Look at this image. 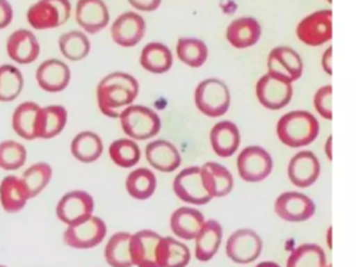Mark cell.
<instances>
[{"label": "cell", "instance_id": "cell-1", "mask_svg": "<svg viewBox=\"0 0 356 267\" xmlns=\"http://www.w3.org/2000/svg\"><path fill=\"white\" fill-rule=\"evenodd\" d=\"M139 93V82L128 72L114 71L100 79L96 86V103L100 113L118 118L121 111L134 104Z\"/></svg>", "mask_w": 356, "mask_h": 267}, {"label": "cell", "instance_id": "cell-2", "mask_svg": "<svg viewBox=\"0 0 356 267\" xmlns=\"http://www.w3.org/2000/svg\"><path fill=\"white\" fill-rule=\"evenodd\" d=\"M320 132L317 118L305 110L288 111L277 122V136L288 147H302L316 140Z\"/></svg>", "mask_w": 356, "mask_h": 267}, {"label": "cell", "instance_id": "cell-3", "mask_svg": "<svg viewBox=\"0 0 356 267\" xmlns=\"http://www.w3.org/2000/svg\"><path fill=\"white\" fill-rule=\"evenodd\" d=\"M118 120L127 138L134 140H147L156 136L161 129L159 114L153 108L142 104H131L125 107Z\"/></svg>", "mask_w": 356, "mask_h": 267}, {"label": "cell", "instance_id": "cell-4", "mask_svg": "<svg viewBox=\"0 0 356 267\" xmlns=\"http://www.w3.org/2000/svg\"><path fill=\"white\" fill-rule=\"evenodd\" d=\"M197 110L211 118L224 115L231 104V93L227 83L218 78H207L197 83L193 93Z\"/></svg>", "mask_w": 356, "mask_h": 267}, {"label": "cell", "instance_id": "cell-5", "mask_svg": "<svg viewBox=\"0 0 356 267\" xmlns=\"http://www.w3.org/2000/svg\"><path fill=\"white\" fill-rule=\"evenodd\" d=\"M71 15L70 0H38L26 11L28 24L38 31L64 25Z\"/></svg>", "mask_w": 356, "mask_h": 267}, {"label": "cell", "instance_id": "cell-6", "mask_svg": "<svg viewBox=\"0 0 356 267\" xmlns=\"http://www.w3.org/2000/svg\"><path fill=\"white\" fill-rule=\"evenodd\" d=\"M93 196L83 189L65 192L56 204V216L67 227L79 224L93 216Z\"/></svg>", "mask_w": 356, "mask_h": 267}, {"label": "cell", "instance_id": "cell-7", "mask_svg": "<svg viewBox=\"0 0 356 267\" xmlns=\"http://www.w3.org/2000/svg\"><path fill=\"white\" fill-rule=\"evenodd\" d=\"M236 170L245 182H260L271 174L273 159L261 146H246L236 157Z\"/></svg>", "mask_w": 356, "mask_h": 267}, {"label": "cell", "instance_id": "cell-8", "mask_svg": "<svg viewBox=\"0 0 356 267\" xmlns=\"http://www.w3.org/2000/svg\"><path fill=\"white\" fill-rule=\"evenodd\" d=\"M106 234V222L100 217L92 216L79 224L68 225L63 234V242L72 249H92L104 241Z\"/></svg>", "mask_w": 356, "mask_h": 267}, {"label": "cell", "instance_id": "cell-9", "mask_svg": "<svg viewBox=\"0 0 356 267\" xmlns=\"http://www.w3.org/2000/svg\"><path fill=\"white\" fill-rule=\"evenodd\" d=\"M303 61L296 50L289 46L274 47L267 57V74L293 83L302 76Z\"/></svg>", "mask_w": 356, "mask_h": 267}, {"label": "cell", "instance_id": "cell-10", "mask_svg": "<svg viewBox=\"0 0 356 267\" xmlns=\"http://www.w3.org/2000/svg\"><path fill=\"white\" fill-rule=\"evenodd\" d=\"M172 191L178 199L195 206L207 204L213 199L203 185L200 167L197 165H189L181 170L174 178Z\"/></svg>", "mask_w": 356, "mask_h": 267}, {"label": "cell", "instance_id": "cell-11", "mask_svg": "<svg viewBox=\"0 0 356 267\" xmlns=\"http://www.w3.org/2000/svg\"><path fill=\"white\" fill-rule=\"evenodd\" d=\"M296 36L307 46L330 42L332 38V11L320 10L302 18L296 26Z\"/></svg>", "mask_w": 356, "mask_h": 267}, {"label": "cell", "instance_id": "cell-12", "mask_svg": "<svg viewBox=\"0 0 356 267\" xmlns=\"http://www.w3.org/2000/svg\"><path fill=\"white\" fill-rule=\"evenodd\" d=\"M263 250V241L259 234L250 228L234 231L225 243L227 256L238 264L254 261Z\"/></svg>", "mask_w": 356, "mask_h": 267}, {"label": "cell", "instance_id": "cell-13", "mask_svg": "<svg viewBox=\"0 0 356 267\" xmlns=\"http://www.w3.org/2000/svg\"><path fill=\"white\" fill-rule=\"evenodd\" d=\"M274 211L288 222H302L313 217L314 202L305 193L296 191L282 192L274 202Z\"/></svg>", "mask_w": 356, "mask_h": 267}, {"label": "cell", "instance_id": "cell-14", "mask_svg": "<svg viewBox=\"0 0 356 267\" xmlns=\"http://www.w3.org/2000/svg\"><path fill=\"white\" fill-rule=\"evenodd\" d=\"M292 83L264 74L256 82V96L259 103L268 110H281L292 99Z\"/></svg>", "mask_w": 356, "mask_h": 267}, {"label": "cell", "instance_id": "cell-15", "mask_svg": "<svg viewBox=\"0 0 356 267\" xmlns=\"http://www.w3.org/2000/svg\"><path fill=\"white\" fill-rule=\"evenodd\" d=\"M146 32V22L143 17L135 11H125L120 14L111 24V39L121 47H134L138 44Z\"/></svg>", "mask_w": 356, "mask_h": 267}, {"label": "cell", "instance_id": "cell-16", "mask_svg": "<svg viewBox=\"0 0 356 267\" xmlns=\"http://www.w3.org/2000/svg\"><path fill=\"white\" fill-rule=\"evenodd\" d=\"M38 86L47 93H60L71 81V70L60 58H47L39 64L35 72Z\"/></svg>", "mask_w": 356, "mask_h": 267}, {"label": "cell", "instance_id": "cell-17", "mask_svg": "<svg viewBox=\"0 0 356 267\" xmlns=\"http://www.w3.org/2000/svg\"><path fill=\"white\" fill-rule=\"evenodd\" d=\"M7 56L17 64H31L40 54V44L31 29H15L6 42Z\"/></svg>", "mask_w": 356, "mask_h": 267}, {"label": "cell", "instance_id": "cell-18", "mask_svg": "<svg viewBox=\"0 0 356 267\" xmlns=\"http://www.w3.org/2000/svg\"><path fill=\"white\" fill-rule=\"evenodd\" d=\"M75 21L85 33L95 35L110 22V13L103 0H78Z\"/></svg>", "mask_w": 356, "mask_h": 267}, {"label": "cell", "instance_id": "cell-19", "mask_svg": "<svg viewBox=\"0 0 356 267\" xmlns=\"http://www.w3.org/2000/svg\"><path fill=\"white\" fill-rule=\"evenodd\" d=\"M320 177V161L310 150L298 152L288 163V178L296 188H307Z\"/></svg>", "mask_w": 356, "mask_h": 267}, {"label": "cell", "instance_id": "cell-20", "mask_svg": "<svg viewBox=\"0 0 356 267\" xmlns=\"http://www.w3.org/2000/svg\"><path fill=\"white\" fill-rule=\"evenodd\" d=\"M161 235L152 229H140L131 234L129 252L135 267H159L156 250Z\"/></svg>", "mask_w": 356, "mask_h": 267}, {"label": "cell", "instance_id": "cell-21", "mask_svg": "<svg viewBox=\"0 0 356 267\" xmlns=\"http://www.w3.org/2000/svg\"><path fill=\"white\" fill-rule=\"evenodd\" d=\"M146 161L157 171L172 172L181 165V154L174 143L165 139H156L145 147Z\"/></svg>", "mask_w": 356, "mask_h": 267}, {"label": "cell", "instance_id": "cell-22", "mask_svg": "<svg viewBox=\"0 0 356 267\" xmlns=\"http://www.w3.org/2000/svg\"><path fill=\"white\" fill-rule=\"evenodd\" d=\"M200 174L203 185L211 197H222L231 193L234 188V177L222 164L207 161L200 165Z\"/></svg>", "mask_w": 356, "mask_h": 267}, {"label": "cell", "instance_id": "cell-23", "mask_svg": "<svg viewBox=\"0 0 356 267\" xmlns=\"http://www.w3.org/2000/svg\"><path fill=\"white\" fill-rule=\"evenodd\" d=\"M261 25L253 17H241L234 19L225 29L228 43L235 49H246L259 42Z\"/></svg>", "mask_w": 356, "mask_h": 267}, {"label": "cell", "instance_id": "cell-24", "mask_svg": "<svg viewBox=\"0 0 356 267\" xmlns=\"http://www.w3.org/2000/svg\"><path fill=\"white\" fill-rule=\"evenodd\" d=\"M210 145L220 157H229L236 153L241 145V132L236 124L222 120L213 125L210 131Z\"/></svg>", "mask_w": 356, "mask_h": 267}, {"label": "cell", "instance_id": "cell-25", "mask_svg": "<svg viewBox=\"0 0 356 267\" xmlns=\"http://www.w3.org/2000/svg\"><path fill=\"white\" fill-rule=\"evenodd\" d=\"M68 121L67 108L61 104H49L42 107L38 113L36 139H53L58 136Z\"/></svg>", "mask_w": 356, "mask_h": 267}, {"label": "cell", "instance_id": "cell-26", "mask_svg": "<svg viewBox=\"0 0 356 267\" xmlns=\"http://www.w3.org/2000/svg\"><path fill=\"white\" fill-rule=\"evenodd\" d=\"M31 199L29 191L18 175H6L0 182V204L6 213L21 211Z\"/></svg>", "mask_w": 356, "mask_h": 267}, {"label": "cell", "instance_id": "cell-27", "mask_svg": "<svg viewBox=\"0 0 356 267\" xmlns=\"http://www.w3.org/2000/svg\"><path fill=\"white\" fill-rule=\"evenodd\" d=\"M204 216L195 207H178L170 217V228L172 234L181 239L192 241L204 224Z\"/></svg>", "mask_w": 356, "mask_h": 267}, {"label": "cell", "instance_id": "cell-28", "mask_svg": "<svg viewBox=\"0 0 356 267\" xmlns=\"http://www.w3.org/2000/svg\"><path fill=\"white\" fill-rule=\"evenodd\" d=\"M222 241V227L217 220H206L195 238V257L200 261L211 260Z\"/></svg>", "mask_w": 356, "mask_h": 267}, {"label": "cell", "instance_id": "cell-29", "mask_svg": "<svg viewBox=\"0 0 356 267\" xmlns=\"http://www.w3.org/2000/svg\"><path fill=\"white\" fill-rule=\"evenodd\" d=\"M159 267H186L191 261V250L172 236H161L156 250Z\"/></svg>", "mask_w": 356, "mask_h": 267}, {"label": "cell", "instance_id": "cell-30", "mask_svg": "<svg viewBox=\"0 0 356 267\" xmlns=\"http://www.w3.org/2000/svg\"><path fill=\"white\" fill-rule=\"evenodd\" d=\"M103 139L93 131L78 132L71 143L70 150L75 160L81 163H95L103 154Z\"/></svg>", "mask_w": 356, "mask_h": 267}, {"label": "cell", "instance_id": "cell-31", "mask_svg": "<svg viewBox=\"0 0 356 267\" xmlns=\"http://www.w3.org/2000/svg\"><path fill=\"white\" fill-rule=\"evenodd\" d=\"M139 63L143 70L152 74H164L171 70L174 58L168 46L161 42H149L140 51Z\"/></svg>", "mask_w": 356, "mask_h": 267}, {"label": "cell", "instance_id": "cell-32", "mask_svg": "<svg viewBox=\"0 0 356 267\" xmlns=\"http://www.w3.org/2000/svg\"><path fill=\"white\" fill-rule=\"evenodd\" d=\"M40 106L35 102L19 103L11 115L13 131L25 140L36 139V122Z\"/></svg>", "mask_w": 356, "mask_h": 267}, {"label": "cell", "instance_id": "cell-33", "mask_svg": "<svg viewBox=\"0 0 356 267\" xmlns=\"http://www.w3.org/2000/svg\"><path fill=\"white\" fill-rule=\"evenodd\" d=\"M157 188V178L150 168H134L125 178L127 193L136 200H146L153 196Z\"/></svg>", "mask_w": 356, "mask_h": 267}, {"label": "cell", "instance_id": "cell-34", "mask_svg": "<svg viewBox=\"0 0 356 267\" xmlns=\"http://www.w3.org/2000/svg\"><path fill=\"white\" fill-rule=\"evenodd\" d=\"M131 234L120 231L113 234L104 246V260L110 267H132L129 252Z\"/></svg>", "mask_w": 356, "mask_h": 267}, {"label": "cell", "instance_id": "cell-35", "mask_svg": "<svg viewBox=\"0 0 356 267\" xmlns=\"http://www.w3.org/2000/svg\"><path fill=\"white\" fill-rule=\"evenodd\" d=\"M60 53L70 61H81L90 51V40L82 31H68L58 38Z\"/></svg>", "mask_w": 356, "mask_h": 267}, {"label": "cell", "instance_id": "cell-36", "mask_svg": "<svg viewBox=\"0 0 356 267\" xmlns=\"http://www.w3.org/2000/svg\"><path fill=\"white\" fill-rule=\"evenodd\" d=\"M108 156L117 167L131 168L139 163L142 152L136 140L131 138H118L110 143Z\"/></svg>", "mask_w": 356, "mask_h": 267}, {"label": "cell", "instance_id": "cell-37", "mask_svg": "<svg viewBox=\"0 0 356 267\" xmlns=\"http://www.w3.org/2000/svg\"><path fill=\"white\" fill-rule=\"evenodd\" d=\"M175 51L178 58L192 68L202 67L209 57V49L206 43L196 38H179Z\"/></svg>", "mask_w": 356, "mask_h": 267}, {"label": "cell", "instance_id": "cell-38", "mask_svg": "<svg viewBox=\"0 0 356 267\" xmlns=\"http://www.w3.org/2000/svg\"><path fill=\"white\" fill-rule=\"evenodd\" d=\"M24 75L21 70L13 64L0 65V102L10 103L15 100L24 89Z\"/></svg>", "mask_w": 356, "mask_h": 267}, {"label": "cell", "instance_id": "cell-39", "mask_svg": "<svg viewBox=\"0 0 356 267\" xmlns=\"http://www.w3.org/2000/svg\"><path fill=\"white\" fill-rule=\"evenodd\" d=\"M325 253L316 243L299 245L291 252L286 260V267H325Z\"/></svg>", "mask_w": 356, "mask_h": 267}, {"label": "cell", "instance_id": "cell-40", "mask_svg": "<svg viewBox=\"0 0 356 267\" xmlns=\"http://www.w3.org/2000/svg\"><path fill=\"white\" fill-rule=\"evenodd\" d=\"M51 177H53V168L46 161L33 163L21 175L22 181L25 182V185L29 191L31 199L36 197L46 189V186L51 181Z\"/></svg>", "mask_w": 356, "mask_h": 267}, {"label": "cell", "instance_id": "cell-41", "mask_svg": "<svg viewBox=\"0 0 356 267\" xmlns=\"http://www.w3.org/2000/svg\"><path fill=\"white\" fill-rule=\"evenodd\" d=\"M28 157L26 147L13 139L0 142V170L17 171L25 165Z\"/></svg>", "mask_w": 356, "mask_h": 267}, {"label": "cell", "instance_id": "cell-42", "mask_svg": "<svg viewBox=\"0 0 356 267\" xmlns=\"http://www.w3.org/2000/svg\"><path fill=\"white\" fill-rule=\"evenodd\" d=\"M313 106L316 111L325 120H332V86L324 85L316 90L313 97Z\"/></svg>", "mask_w": 356, "mask_h": 267}, {"label": "cell", "instance_id": "cell-43", "mask_svg": "<svg viewBox=\"0 0 356 267\" xmlns=\"http://www.w3.org/2000/svg\"><path fill=\"white\" fill-rule=\"evenodd\" d=\"M14 18V10L8 0H0V29L7 28Z\"/></svg>", "mask_w": 356, "mask_h": 267}, {"label": "cell", "instance_id": "cell-44", "mask_svg": "<svg viewBox=\"0 0 356 267\" xmlns=\"http://www.w3.org/2000/svg\"><path fill=\"white\" fill-rule=\"evenodd\" d=\"M128 3L139 11H154L161 4V0H128Z\"/></svg>", "mask_w": 356, "mask_h": 267}, {"label": "cell", "instance_id": "cell-45", "mask_svg": "<svg viewBox=\"0 0 356 267\" xmlns=\"http://www.w3.org/2000/svg\"><path fill=\"white\" fill-rule=\"evenodd\" d=\"M321 65H323V70L328 74V75H332V47L330 46L324 53H323V57H321Z\"/></svg>", "mask_w": 356, "mask_h": 267}, {"label": "cell", "instance_id": "cell-46", "mask_svg": "<svg viewBox=\"0 0 356 267\" xmlns=\"http://www.w3.org/2000/svg\"><path fill=\"white\" fill-rule=\"evenodd\" d=\"M331 142H332V136H328L327 142H325V154L328 157V160H332V152H331Z\"/></svg>", "mask_w": 356, "mask_h": 267}, {"label": "cell", "instance_id": "cell-47", "mask_svg": "<svg viewBox=\"0 0 356 267\" xmlns=\"http://www.w3.org/2000/svg\"><path fill=\"white\" fill-rule=\"evenodd\" d=\"M256 267H281V266L277 264L275 261H261Z\"/></svg>", "mask_w": 356, "mask_h": 267}, {"label": "cell", "instance_id": "cell-48", "mask_svg": "<svg viewBox=\"0 0 356 267\" xmlns=\"http://www.w3.org/2000/svg\"><path fill=\"white\" fill-rule=\"evenodd\" d=\"M325 267H332V264H325Z\"/></svg>", "mask_w": 356, "mask_h": 267}, {"label": "cell", "instance_id": "cell-49", "mask_svg": "<svg viewBox=\"0 0 356 267\" xmlns=\"http://www.w3.org/2000/svg\"><path fill=\"white\" fill-rule=\"evenodd\" d=\"M0 267H7V266H3V264H0Z\"/></svg>", "mask_w": 356, "mask_h": 267}, {"label": "cell", "instance_id": "cell-50", "mask_svg": "<svg viewBox=\"0 0 356 267\" xmlns=\"http://www.w3.org/2000/svg\"><path fill=\"white\" fill-rule=\"evenodd\" d=\"M328 1H331V0H328Z\"/></svg>", "mask_w": 356, "mask_h": 267}]
</instances>
